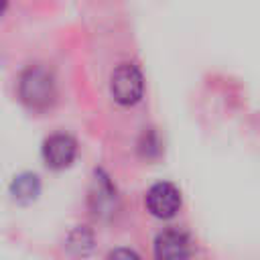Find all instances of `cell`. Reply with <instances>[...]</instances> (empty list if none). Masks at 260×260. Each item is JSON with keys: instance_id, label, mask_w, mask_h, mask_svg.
<instances>
[{"instance_id": "6", "label": "cell", "mask_w": 260, "mask_h": 260, "mask_svg": "<svg viewBox=\"0 0 260 260\" xmlns=\"http://www.w3.org/2000/svg\"><path fill=\"white\" fill-rule=\"evenodd\" d=\"M118 201V193L114 183L110 181V175L104 169H95L89 189V205L95 215H108L114 213Z\"/></svg>"}, {"instance_id": "1", "label": "cell", "mask_w": 260, "mask_h": 260, "mask_svg": "<svg viewBox=\"0 0 260 260\" xmlns=\"http://www.w3.org/2000/svg\"><path fill=\"white\" fill-rule=\"evenodd\" d=\"M18 100L32 112H45L57 102V77L45 63L26 65L16 81Z\"/></svg>"}, {"instance_id": "7", "label": "cell", "mask_w": 260, "mask_h": 260, "mask_svg": "<svg viewBox=\"0 0 260 260\" xmlns=\"http://www.w3.org/2000/svg\"><path fill=\"white\" fill-rule=\"evenodd\" d=\"M41 193V177L32 171H22L10 181V195L18 203H30Z\"/></svg>"}, {"instance_id": "3", "label": "cell", "mask_w": 260, "mask_h": 260, "mask_svg": "<svg viewBox=\"0 0 260 260\" xmlns=\"http://www.w3.org/2000/svg\"><path fill=\"white\" fill-rule=\"evenodd\" d=\"M79 152V142L71 132L65 130H55L45 136L41 144V156L45 165L53 171H61L73 165Z\"/></svg>"}, {"instance_id": "9", "label": "cell", "mask_w": 260, "mask_h": 260, "mask_svg": "<svg viewBox=\"0 0 260 260\" xmlns=\"http://www.w3.org/2000/svg\"><path fill=\"white\" fill-rule=\"evenodd\" d=\"M106 260H142L140 254L134 248L128 246H116L106 254Z\"/></svg>"}, {"instance_id": "2", "label": "cell", "mask_w": 260, "mask_h": 260, "mask_svg": "<svg viewBox=\"0 0 260 260\" xmlns=\"http://www.w3.org/2000/svg\"><path fill=\"white\" fill-rule=\"evenodd\" d=\"M110 93L120 106H136L144 95V75L136 63L122 61L110 73Z\"/></svg>"}, {"instance_id": "10", "label": "cell", "mask_w": 260, "mask_h": 260, "mask_svg": "<svg viewBox=\"0 0 260 260\" xmlns=\"http://www.w3.org/2000/svg\"><path fill=\"white\" fill-rule=\"evenodd\" d=\"M6 8H8V4H6V2H0V16L4 14V10H6Z\"/></svg>"}, {"instance_id": "5", "label": "cell", "mask_w": 260, "mask_h": 260, "mask_svg": "<svg viewBox=\"0 0 260 260\" xmlns=\"http://www.w3.org/2000/svg\"><path fill=\"white\" fill-rule=\"evenodd\" d=\"M152 256L154 260H191L193 240L183 228H162L152 240Z\"/></svg>"}, {"instance_id": "8", "label": "cell", "mask_w": 260, "mask_h": 260, "mask_svg": "<svg viewBox=\"0 0 260 260\" xmlns=\"http://www.w3.org/2000/svg\"><path fill=\"white\" fill-rule=\"evenodd\" d=\"M138 148H140L142 154L148 156V158L158 156V152H160V140H158V134H156L152 128H148L146 132H142V136H140V140H138Z\"/></svg>"}, {"instance_id": "4", "label": "cell", "mask_w": 260, "mask_h": 260, "mask_svg": "<svg viewBox=\"0 0 260 260\" xmlns=\"http://www.w3.org/2000/svg\"><path fill=\"white\" fill-rule=\"evenodd\" d=\"M144 205L150 215H154L158 219H171L183 207L181 189L171 181H156L146 189Z\"/></svg>"}]
</instances>
